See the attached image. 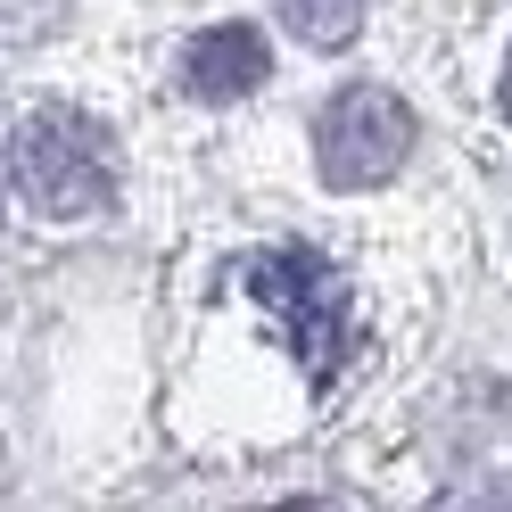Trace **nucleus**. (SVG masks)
<instances>
[{"label": "nucleus", "mask_w": 512, "mask_h": 512, "mask_svg": "<svg viewBox=\"0 0 512 512\" xmlns=\"http://www.w3.org/2000/svg\"><path fill=\"white\" fill-rule=\"evenodd\" d=\"M0 174L42 223H91L116 207V141L100 116L83 108H34L17 116L9 149H0Z\"/></svg>", "instance_id": "f257e3e1"}, {"label": "nucleus", "mask_w": 512, "mask_h": 512, "mask_svg": "<svg viewBox=\"0 0 512 512\" xmlns=\"http://www.w3.org/2000/svg\"><path fill=\"white\" fill-rule=\"evenodd\" d=\"M248 298L273 314V331L290 339V356L306 364V380H331L347 364V281L331 256L314 248H265L240 265Z\"/></svg>", "instance_id": "f03ea898"}, {"label": "nucleus", "mask_w": 512, "mask_h": 512, "mask_svg": "<svg viewBox=\"0 0 512 512\" xmlns=\"http://www.w3.org/2000/svg\"><path fill=\"white\" fill-rule=\"evenodd\" d=\"M413 157V108L389 83H347L314 116V166L331 190H380Z\"/></svg>", "instance_id": "7ed1b4c3"}, {"label": "nucleus", "mask_w": 512, "mask_h": 512, "mask_svg": "<svg viewBox=\"0 0 512 512\" xmlns=\"http://www.w3.org/2000/svg\"><path fill=\"white\" fill-rule=\"evenodd\" d=\"M265 75H273V50H265V34H256V25H207V34L182 42V67H174L182 100H207V108L248 100Z\"/></svg>", "instance_id": "20e7f679"}, {"label": "nucleus", "mask_w": 512, "mask_h": 512, "mask_svg": "<svg viewBox=\"0 0 512 512\" xmlns=\"http://www.w3.org/2000/svg\"><path fill=\"white\" fill-rule=\"evenodd\" d=\"M281 25L306 50H347L364 34V0H281Z\"/></svg>", "instance_id": "39448f33"}, {"label": "nucleus", "mask_w": 512, "mask_h": 512, "mask_svg": "<svg viewBox=\"0 0 512 512\" xmlns=\"http://www.w3.org/2000/svg\"><path fill=\"white\" fill-rule=\"evenodd\" d=\"M504 116H512V58H504Z\"/></svg>", "instance_id": "423d86ee"}, {"label": "nucleus", "mask_w": 512, "mask_h": 512, "mask_svg": "<svg viewBox=\"0 0 512 512\" xmlns=\"http://www.w3.org/2000/svg\"><path fill=\"white\" fill-rule=\"evenodd\" d=\"M281 512H331V504H281Z\"/></svg>", "instance_id": "0eeeda50"}]
</instances>
